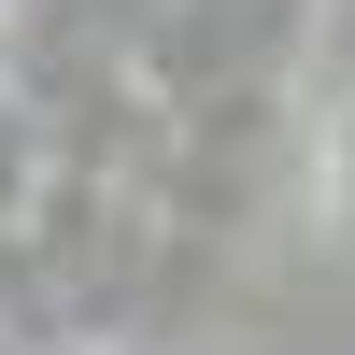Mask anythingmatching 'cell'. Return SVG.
I'll use <instances>...</instances> for the list:
<instances>
[{"label":"cell","mask_w":355,"mask_h":355,"mask_svg":"<svg viewBox=\"0 0 355 355\" xmlns=\"http://www.w3.org/2000/svg\"><path fill=\"white\" fill-rule=\"evenodd\" d=\"M299 227H313L327 256H355V85L327 100V128L299 142Z\"/></svg>","instance_id":"6da1fadb"},{"label":"cell","mask_w":355,"mask_h":355,"mask_svg":"<svg viewBox=\"0 0 355 355\" xmlns=\"http://www.w3.org/2000/svg\"><path fill=\"white\" fill-rule=\"evenodd\" d=\"M28 355H128V341H100V327H57V341H28Z\"/></svg>","instance_id":"7a4b0ae2"}]
</instances>
